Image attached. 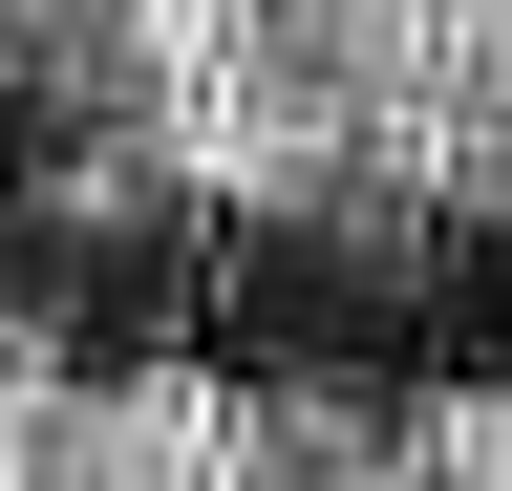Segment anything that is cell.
Listing matches in <instances>:
<instances>
[{
    "label": "cell",
    "instance_id": "cell-1",
    "mask_svg": "<svg viewBox=\"0 0 512 491\" xmlns=\"http://www.w3.org/2000/svg\"><path fill=\"white\" fill-rule=\"evenodd\" d=\"M0 491H512V385H320L0 321Z\"/></svg>",
    "mask_w": 512,
    "mask_h": 491
}]
</instances>
